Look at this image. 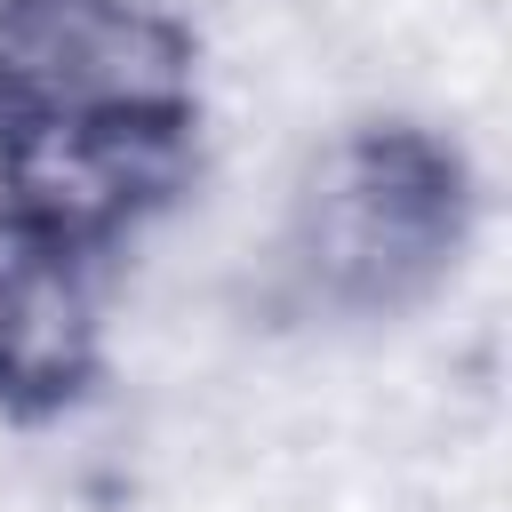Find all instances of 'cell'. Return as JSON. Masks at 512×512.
<instances>
[{
  "label": "cell",
  "instance_id": "obj_2",
  "mask_svg": "<svg viewBox=\"0 0 512 512\" xmlns=\"http://www.w3.org/2000/svg\"><path fill=\"white\" fill-rule=\"evenodd\" d=\"M192 88L184 32L144 0H0V128L128 120L176 128Z\"/></svg>",
  "mask_w": 512,
  "mask_h": 512
},
{
  "label": "cell",
  "instance_id": "obj_4",
  "mask_svg": "<svg viewBox=\"0 0 512 512\" xmlns=\"http://www.w3.org/2000/svg\"><path fill=\"white\" fill-rule=\"evenodd\" d=\"M80 368H88V304L64 240H48L24 216H0V392L64 400Z\"/></svg>",
  "mask_w": 512,
  "mask_h": 512
},
{
  "label": "cell",
  "instance_id": "obj_3",
  "mask_svg": "<svg viewBox=\"0 0 512 512\" xmlns=\"http://www.w3.org/2000/svg\"><path fill=\"white\" fill-rule=\"evenodd\" d=\"M0 176L16 192V216L48 240H88L128 224L144 200L176 176V128H128V120H32L0 128Z\"/></svg>",
  "mask_w": 512,
  "mask_h": 512
},
{
  "label": "cell",
  "instance_id": "obj_1",
  "mask_svg": "<svg viewBox=\"0 0 512 512\" xmlns=\"http://www.w3.org/2000/svg\"><path fill=\"white\" fill-rule=\"evenodd\" d=\"M464 176L416 128H368L320 152L288 208V288L328 312H392L424 296L456 248Z\"/></svg>",
  "mask_w": 512,
  "mask_h": 512
}]
</instances>
